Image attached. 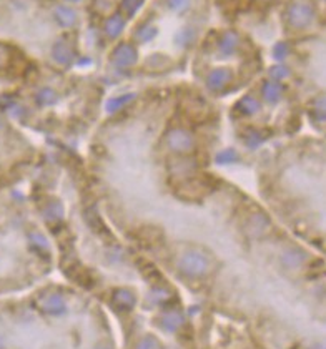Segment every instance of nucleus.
<instances>
[{"instance_id": "nucleus-30", "label": "nucleus", "mask_w": 326, "mask_h": 349, "mask_svg": "<svg viewBox=\"0 0 326 349\" xmlns=\"http://www.w3.org/2000/svg\"><path fill=\"white\" fill-rule=\"evenodd\" d=\"M5 62H7V50L4 45H0V65H4Z\"/></svg>"}, {"instance_id": "nucleus-22", "label": "nucleus", "mask_w": 326, "mask_h": 349, "mask_svg": "<svg viewBox=\"0 0 326 349\" xmlns=\"http://www.w3.org/2000/svg\"><path fill=\"white\" fill-rule=\"evenodd\" d=\"M131 98H133V95H123V97H118V98H114L108 103V112H117L118 109H122V106L127 103V101H130Z\"/></svg>"}, {"instance_id": "nucleus-25", "label": "nucleus", "mask_w": 326, "mask_h": 349, "mask_svg": "<svg viewBox=\"0 0 326 349\" xmlns=\"http://www.w3.org/2000/svg\"><path fill=\"white\" fill-rule=\"evenodd\" d=\"M155 35H156V29L152 27V25H145V27H142L139 30V37H140V40H143V42L153 39Z\"/></svg>"}, {"instance_id": "nucleus-3", "label": "nucleus", "mask_w": 326, "mask_h": 349, "mask_svg": "<svg viewBox=\"0 0 326 349\" xmlns=\"http://www.w3.org/2000/svg\"><path fill=\"white\" fill-rule=\"evenodd\" d=\"M286 18L290 25L293 27H306L313 20V9L310 4L306 2H294L290 5V9L286 12Z\"/></svg>"}, {"instance_id": "nucleus-4", "label": "nucleus", "mask_w": 326, "mask_h": 349, "mask_svg": "<svg viewBox=\"0 0 326 349\" xmlns=\"http://www.w3.org/2000/svg\"><path fill=\"white\" fill-rule=\"evenodd\" d=\"M167 145L177 153H188L193 148V137L183 128H173L167 133Z\"/></svg>"}, {"instance_id": "nucleus-8", "label": "nucleus", "mask_w": 326, "mask_h": 349, "mask_svg": "<svg viewBox=\"0 0 326 349\" xmlns=\"http://www.w3.org/2000/svg\"><path fill=\"white\" fill-rule=\"evenodd\" d=\"M161 328L168 333H175L177 329L183 325V314L180 311H167V313L161 314Z\"/></svg>"}, {"instance_id": "nucleus-18", "label": "nucleus", "mask_w": 326, "mask_h": 349, "mask_svg": "<svg viewBox=\"0 0 326 349\" xmlns=\"http://www.w3.org/2000/svg\"><path fill=\"white\" fill-rule=\"evenodd\" d=\"M43 214H45V218L48 221H57L62 218V214H64V209H62V206L59 205V203H52V205H48L45 208Z\"/></svg>"}, {"instance_id": "nucleus-26", "label": "nucleus", "mask_w": 326, "mask_h": 349, "mask_svg": "<svg viewBox=\"0 0 326 349\" xmlns=\"http://www.w3.org/2000/svg\"><path fill=\"white\" fill-rule=\"evenodd\" d=\"M142 5V0H122V7L127 10V14H135Z\"/></svg>"}, {"instance_id": "nucleus-11", "label": "nucleus", "mask_w": 326, "mask_h": 349, "mask_svg": "<svg viewBox=\"0 0 326 349\" xmlns=\"http://www.w3.org/2000/svg\"><path fill=\"white\" fill-rule=\"evenodd\" d=\"M53 59L57 60L59 63H70L72 60V48L67 45L65 42H59L57 45L53 47Z\"/></svg>"}, {"instance_id": "nucleus-6", "label": "nucleus", "mask_w": 326, "mask_h": 349, "mask_svg": "<svg viewBox=\"0 0 326 349\" xmlns=\"http://www.w3.org/2000/svg\"><path fill=\"white\" fill-rule=\"evenodd\" d=\"M112 306L117 311H130L135 306V296L128 289H115L112 294Z\"/></svg>"}, {"instance_id": "nucleus-29", "label": "nucleus", "mask_w": 326, "mask_h": 349, "mask_svg": "<svg viewBox=\"0 0 326 349\" xmlns=\"http://www.w3.org/2000/svg\"><path fill=\"white\" fill-rule=\"evenodd\" d=\"M273 55L277 57L278 60H281V59H283V57L286 55V47L283 45V43H278V45L275 47V52H273Z\"/></svg>"}, {"instance_id": "nucleus-24", "label": "nucleus", "mask_w": 326, "mask_h": 349, "mask_svg": "<svg viewBox=\"0 0 326 349\" xmlns=\"http://www.w3.org/2000/svg\"><path fill=\"white\" fill-rule=\"evenodd\" d=\"M269 75H271L273 78L281 80V78H285V77L290 75V70H288L285 65H275L271 70H269Z\"/></svg>"}, {"instance_id": "nucleus-19", "label": "nucleus", "mask_w": 326, "mask_h": 349, "mask_svg": "<svg viewBox=\"0 0 326 349\" xmlns=\"http://www.w3.org/2000/svg\"><path fill=\"white\" fill-rule=\"evenodd\" d=\"M30 241H32V246H34L35 251H39V253H47L48 251V243H47V239L42 236V234H39V233L30 234Z\"/></svg>"}, {"instance_id": "nucleus-14", "label": "nucleus", "mask_w": 326, "mask_h": 349, "mask_svg": "<svg viewBox=\"0 0 326 349\" xmlns=\"http://www.w3.org/2000/svg\"><path fill=\"white\" fill-rule=\"evenodd\" d=\"M55 17H57L59 23L65 25V27H68V25H73L75 20H77L75 12L72 9H68V7H59L57 10H55Z\"/></svg>"}, {"instance_id": "nucleus-31", "label": "nucleus", "mask_w": 326, "mask_h": 349, "mask_svg": "<svg viewBox=\"0 0 326 349\" xmlns=\"http://www.w3.org/2000/svg\"><path fill=\"white\" fill-rule=\"evenodd\" d=\"M97 349H108V347H97Z\"/></svg>"}, {"instance_id": "nucleus-20", "label": "nucleus", "mask_w": 326, "mask_h": 349, "mask_svg": "<svg viewBox=\"0 0 326 349\" xmlns=\"http://www.w3.org/2000/svg\"><path fill=\"white\" fill-rule=\"evenodd\" d=\"M150 296H152L150 300H152V303H155V304H163V303H167L172 298V294L168 293L165 288H155Z\"/></svg>"}, {"instance_id": "nucleus-13", "label": "nucleus", "mask_w": 326, "mask_h": 349, "mask_svg": "<svg viewBox=\"0 0 326 349\" xmlns=\"http://www.w3.org/2000/svg\"><path fill=\"white\" fill-rule=\"evenodd\" d=\"M263 95L268 101H278L283 95V87L277 82H268V84L263 87Z\"/></svg>"}, {"instance_id": "nucleus-23", "label": "nucleus", "mask_w": 326, "mask_h": 349, "mask_svg": "<svg viewBox=\"0 0 326 349\" xmlns=\"http://www.w3.org/2000/svg\"><path fill=\"white\" fill-rule=\"evenodd\" d=\"M235 160H236V153L233 150H225L222 153H218V156H216V162L220 165H228Z\"/></svg>"}, {"instance_id": "nucleus-21", "label": "nucleus", "mask_w": 326, "mask_h": 349, "mask_svg": "<svg viewBox=\"0 0 326 349\" xmlns=\"http://www.w3.org/2000/svg\"><path fill=\"white\" fill-rule=\"evenodd\" d=\"M244 140H247L248 147L255 148V147H258V145L263 142V140H265V135H263V133H260V131H256V130H252V131H248V133H247V137H244Z\"/></svg>"}, {"instance_id": "nucleus-17", "label": "nucleus", "mask_w": 326, "mask_h": 349, "mask_svg": "<svg viewBox=\"0 0 326 349\" xmlns=\"http://www.w3.org/2000/svg\"><path fill=\"white\" fill-rule=\"evenodd\" d=\"M55 100H57V93H55L52 88H43V90H40L39 95H37V101H39L40 105H52V103H55Z\"/></svg>"}, {"instance_id": "nucleus-2", "label": "nucleus", "mask_w": 326, "mask_h": 349, "mask_svg": "<svg viewBox=\"0 0 326 349\" xmlns=\"http://www.w3.org/2000/svg\"><path fill=\"white\" fill-rule=\"evenodd\" d=\"M35 304L42 313L50 316H62L67 313V301L59 293H45L43 296L37 298Z\"/></svg>"}, {"instance_id": "nucleus-5", "label": "nucleus", "mask_w": 326, "mask_h": 349, "mask_svg": "<svg viewBox=\"0 0 326 349\" xmlns=\"http://www.w3.org/2000/svg\"><path fill=\"white\" fill-rule=\"evenodd\" d=\"M112 59H114V62L117 63V65L130 67V65H133V63L137 62V52H135L133 47L128 45V43H122V45H118L115 48Z\"/></svg>"}, {"instance_id": "nucleus-27", "label": "nucleus", "mask_w": 326, "mask_h": 349, "mask_svg": "<svg viewBox=\"0 0 326 349\" xmlns=\"http://www.w3.org/2000/svg\"><path fill=\"white\" fill-rule=\"evenodd\" d=\"M137 349H160V344H158V341H156L155 338H143L140 342H139V346H137Z\"/></svg>"}, {"instance_id": "nucleus-10", "label": "nucleus", "mask_w": 326, "mask_h": 349, "mask_svg": "<svg viewBox=\"0 0 326 349\" xmlns=\"http://www.w3.org/2000/svg\"><path fill=\"white\" fill-rule=\"evenodd\" d=\"M218 47H220V52L223 55L233 53L235 48L238 47V37H236V34H233V32H228V34H225L222 39H220V43H218Z\"/></svg>"}, {"instance_id": "nucleus-1", "label": "nucleus", "mask_w": 326, "mask_h": 349, "mask_svg": "<svg viewBox=\"0 0 326 349\" xmlns=\"http://www.w3.org/2000/svg\"><path fill=\"white\" fill-rule=\"evenodd\" d=\"M178 268L188 278H202L210 270V259L202 250H190L181 256Z\"/></svg>"}, {"instance_id": "nucleus-16", "label": "nucleus", "mask_w": 326, "mask_h": 349, "mask_svg": "<svg viewBox=\"0 0 326 349\" xmlns=\"http://www.w3.org/2000/svg\"><path fill=\"white\" fill-rule=\"evenodd\" d=\"M123 18L120 15H114L112 18H108L105 23V32L108 34L110 37H117L120 32L123 30Z\"/></svg>"}, {"instance_id": "nucleus-12", "label": "nucleus", "mask_w": 326, "mask_h": 349, "mask_svg": "<svg viewBox=\"0 0 326 349\" xmlns=\"http://www.w3.org/2000/svg\"><path fill=\"white\" fill-rule=\"evenodd\" d=\"M305 261V255L298 250H288L283 253V264L288 268H298Z\"/></svg>"}, {"instance_id": "nucleus-7", "label": "nucleus", "mask_w": 326, "mask_h": 349, "mask_svg": "<svg viewBox=\"0 0 326 349\" xmlns=\"http://www.w3.org/2000/svg\"><path fill=\"white\" fill-rule=\"evenodd\" d=\"M231 80V72L228 68H218L215 72L210 73L206 84L211 88V90H222L223 87L228 85V82Z\"/></svg>"}, {"instance_id": "nucleus-28", "label": "nucleus", "mask_w": 326, "mask_h": 349, "mask_svg": "<svg viewBox=\"0 0 326 349\" xmlns=\"http://www.w3.org/2000/svg\"><path fill=\"white\" fill-rule=\"evenodd\" d=\"M168 5H170V9L181 12L190 5V0H168Z\"/></svg>"}, {"instance_id": "nucleus-9", "label": "nucleus", "mask_w": 326, "mask_h": 349, "mask_svg": "<svg viewBox=\"0 0 326 349\" xmlns=\"http://www.w3.org/2000/svg\"><path fill=\"white\" fill-rule=\"evenodd\" d=\"M268 228H269V221L263 214H253L248 221V231L255 234V236H260V234L266 233Z\"/></svg>"}, {"instance_id": "nucleus-15", "label": "nucleus", "mask_w": 326, "mask_h": 349, "mask_svg": "<svg viewBox=\"0 0 326 349\" xmlns=\"http://www.w3.org/2000/svg\"><path fill=\"white\" fill-rule=\"evenodd\" d=\"M258 109H260V103L252 97H244L240 103L236 105V110L243 113V115H253L255 112H258Z\"/></svg>"}]
</instances>
